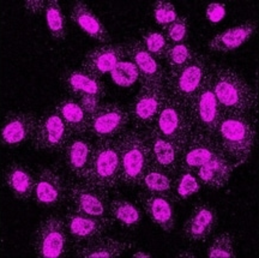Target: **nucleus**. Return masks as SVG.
<instances>
[{"label": "nucleus", "instance_id": "nucleus-1", "mask_svg": "<svg viewBox=\"0 0 259 258\" xmlns=\"http://www.w3.org/2000/svg\"><path fill=\"white\" fill-rule=\"evenodd\" d=\"M212 89L223 113L251 115L257 108V93L231 67L211 65Z\"/></svg>", "mask_w": 259, "mask_h": 258}, {"label": "nucleus", "instance_id": "nucleus-2", "mask_svg": "<svg viewBox=\"0 0 259 258\" xmlns=\"http://www.w3.org/2000/svg\"><path fill=\"white\" fill-rule=\"evenodd\" d=\"M219 147L236 166L251 156L255 143V127L251 115L223 113L215 135Z\"/></svg>", "mask_w": 259, "mask_h": 258}, {"label": "nucleus", "instance_id": "nucleus-3", "mask_svg": "<svg viewBox=\"0 0 259 258\" xmlns=\"http://www.w3.org/2000/svg\"><path fill=\"white\" fill-rule=\"evenodd\" d=\"M120 156V184L139 186L145 170L150 166V149L145 131L127 128L115 138Z\"/></svg>", "mask_w": 259, "mask_h": 258}, {"label": "nucleus", "instance_id": "nucleus-4", "mask_svg": "<svg viewBox=\"0 0 259 258\" xmlns=\"http://www.w3.org/2000/svg\"><path fill=\"white\" fill-rule=\"evenodd\" d=\"M82 182L112 191L120 185V156L115 140L94 142V150L89 166Z\"/></svg>", "mask_w": 259, "mask_h": 258}, {"label": "nucleus", "instance_id": "nucleus-5", "mask_svg": "<svg viewBox=\"0 0 259 258\" xmlns=\"http://www.w3.org/2000/svg\"><path fill=\"white\" fill-rule=\"evenodd\" d=\"M210 67L211 65L206 57L196 53L185 66L173 70L166 69L164 89L167 94L187 107L203 87Z\"/></svg>", "mask_w": 259, "mask_h": 258}, {"label": "nucleus", "instance_id": "nucleus-6", "mask_svg": "<svg viewBox=\"0 0 259 258\" xmlns=\"http://www.w3.org/2000/svg\"><path fill=\"white\" fill-rule=\"evenodd\" d=\"M186 109L192 125V134H200L215 138L216 128L223 111L212 89L211 67L198 94L194 96Z\"/></svg>", "mask_w": 259, "mask_h": 258}, {"label": "nucleus", "instance_id": "nucleus-7", "mask_svg": "<svg viewBox=\"0 0 259 258\" xmlns=\"http://www.w3.org/2000/svg\"><path fill=\"white\" fill-rule=\"evenodd\" d=\"M71 241L65 219L52 214L44 219L34 234L32 247L38 258H63L69 253Z\"/></svg>", "mask_w": 259, "mask_h": 258}, {"label": "nucleus", "instance_id": "nucleus-8", "mask_svg": "<svg viewBox=\"0 0 259 258\" xmlns=\"http://www.w3.org/2000/svg\"><path fill=\"white\" fill-rule=\"evenodd\" d=\"M149 130L171 141L181 149L192 136V125L186 107L168 94L153 126Z\"/></svg>", "mask_w": 259, "mask_h": 258}, {"label": "nucleus", "instance_id": "nucleus-9", "mask_svg": "<svg viewBox=\"0 0 259 258\" xmlns=\"http://www.w3.org/2000/svg\"><path fill=\"white\" fill-rule=\"evenodd\" d=\"M67 201L70 208L82 214L113 221L109 214V192L82 182L70 180L67 185Z\"/></svg>", "mask_w": 259, "mask_h": 258}, {"label": "nucleus", "instance_id": "nucleus-10", "mask_svg": "<svg viewBox=\"0 0 259 258\" xmlns=\"http://www.w3.org/2000/svg\"><path fill=\"white\" fill-rule=\"evenodd\" d=\"M130 115L127 108L116 102H106L89 117L88 135L95 141L115 140L127 130Z\"/></svg>", "mask_w": 259, "mask_h": 258}, {"label": "nucleus", "instance_id": "nucleus-11", "mask_svg": "<svg viewBox=\"0 0 259 258\" xmlns=\"http://www.w3.org/2000/svg\"><path fill=\"white\" fill-rule=\"evenodd\" d=\"M67 185L59 167H42L35 174L32 199L40 208H60L67 201Z\"/></svg>", "mask_w": 259, "mask_h": 258}, {"label": "nucleus", "instance_id": "nucleus-12", "mask_svg": "<svg viewBox=\"0 0 259 258\" xmlns=\"http://www.w3.org/2000/svg\"><path fill=\"white\" fill-rule=\"evenodd\" d=\"M166 99L164 87L141 85V90L127 108L130 122L134 125V128L148 131L153 126Z\"/></svg>", "mask_w": 259, "mask_h": 258}, {"label": "nucleus", "instance_id": "nucleus-13", "mask_svg": "<svg viewBox=\"0 0 259 258\" xmlns=\"http://www.w3.org/2000/svg\"><path fill=\"white\" fill-rule=\"evenodd\" d=\"M72 136V132L61 119L59 113L56 109H52L38 118L31 142L38 151L61 153Z\"/></svg>", "mask_w": 259, "mask_h": 258}, {"label": "nucleus", "instance_id": "nucleus-14", "mask_svg": "<svg viewBox=\"0 0 259 258\" xmlns=\"http://www.w3.org/2000/svg\"><path fill=\"white\" fill-rule=\"evenodd\" d=\"M64 219L72 247L95 239V238L102 237L114 225L113 221L102 220V219L82 214V212L73 210L71 208L67 209Z\"/></svg>", "mask_w": 259, "mask_h": 258}, {"label": "nucleus", "instance_id": "nucleus-15", "mask_svg": "<svg viewBox=\"0 0 259 258\" xmlns=\"http://www.w3.org/2000/svg\"><path fill=\"white\" fill-rule=\"evenodd\" d=\"M126 56L137 66L141 85L164 87L166 69L145 50L141 40H131L124 45Z\"/></svg>", "mask_w": 259, "mask_h": 258}, {"label": "nucleus", "instance_id": "nucleus-16", "mask_svg": "<svg viewBox=\"0 0 259 258\" xmlns=\"http://www.w3.org/2000/svg\"><path fill=\"white\" fill-rule=\"evenodd\" d=\"M218 226V211L210 203L199 202L193 205L184 225V237L190 243L205 241Z\"/></svg>", "mask_w": 259, "mask_h": 258}, {"label": "nucleus", "instance_id": "nucleus-17", "mask_svg": "<svg viewBox=\"0 0 259 258\" xmlns=\"http://www.w3.org/2000/svg\"><path fill=\"white\" fill-rule=\"evenodd\" d=\"M94 150V141L89 135L72 136L61 151L64 167L74 180H82L88 168Z\"/></svg>", "mask_w": 259, "mask_h": 258}, {"label": "nucleus", "instance_id": "nucleus-18", "mask_svg": "<svg viewBox=\"0 0 259 258\" xmlns=\"http://www.w3.org/2000/svg\"><path fill=\"white\" fill-rule=\"evenodd\" d=\"M150 149V164L164 172L176 176L180 168V159L183 149L176 143L160 136L153 130L145 131Z\"/></svg>", "mask_w": 259, "mask_h": 258}, {"label": "nucleus", "instance_id": "nucleus-19", "mask_svg": "<svg viewBox=\"0 0 259 258\" xmlns=\"http://www.w3.org/2000/svg\"><path fill=\"white\" fill-rule=\"evenodd\" d=\"M220 149L221 148L219 147L216 138L192 134L181 151L179 170H190L196 173L199 167L208 162Z\"/></svg>", "mask_w": 259, "mask_h": 258}, {"label": "nucleus", "instance_id": "nucleus-20", "mask_svg": "<svg viewBox=\"0 0 259 258\" xmlns=\"http://www.w3.org/2000/svg\"><path fill=\"white\" fill-rule=\"evenodd\" d=\"M138 202L149 219L162 231L170 233L174 230L176 227L174 201L169 196L141 191L138 193Z\"/></svg>", "mask_w": 259, "mask_h": 258}, {"label": "nucleus", "instance_id": "nucleus-21", "mask_svg": "<svg viewBox=\"0 0 259 258\" xmlns=\"http://www.w3.org/2000/svg\"><path fill=\"white\" fill-rule=\"evenodd\" d=\"M125 58L127 56L124 45H102L85 54L80 69L101 78L106 73H111L116 64Z\"/></svg>", "mask_w": 259, "mask_h": 258}, {"label": "nucleus", "instance_id": "nucleus-22", "mask_svg": "<svg viewBox=\"0 0 259 258\" xmlns=\"http://www.w3.org/2000/svg\"><path fill=\"white\" fill-rule=\"evenodd\" d=\"M235 164L220 149L208 162L199 167L196 176L205 188L220 190L228 184Z\"/></svg>", "mask_w": 259, "mask_h": 258}, {"label": "nucleus", "instance_id": "nucleus-23", "mask_svg": "<svg viewBox=\"0 0 259 258\" xmlns=\"http://www.w3.org/2000/svg\"><path fill=\"white\" fill-rule=\"evenodd\" d=\"M61 82L71 98L78 99L83 95H96L103 99L106 96V85L101 78L83 69L65 70L61 75Z\"/></svg>", "mask_w": 259, "mask_h": 258}, {"label": "nucleus", "instance_id": "nucleus-24", "mask_svg": "<svg viewBox=\"0 0 259 258\" xmlns=\"http://www.w3.org/2000/svg\"><path fill=\"white\" fill-rule=\"evenodd\" d=\"M37 120L38 118L35 113H15L6 119L2 128V141L10 147H17L25 143L34 136Z\"/></svg>", "mask_w": 259, "mask_h": 258}, {"label": "nucleus", "instance_id": "nucleus-25", "mask_svg": "<svg viewBox=\"0 0 259 258\" xmlns=\"http://www.w3.org/2000/svg\"><path fill=\"white\" fill-rule=\"evenodd\" d=\"M132 247L134 244L127 241H120L102 235L77 245L73 250L74 256L79 258H115L120 257Z\"/></svg>", "mask_w": 259, "mask_h": 258}, {"label": "nucleus", "instance_id": "nucleus-26", "mask_svg": "<svg viewBox=\"0 0 259 258\" xmlns=\"http://www.w3.org/2000/svg\"><path fill=\"white\" fill-rule=\"evenodd\" d=\"M257 28L258 23L255 21H246L236 27L227 29L209 41V51L215 53H229L247 42L255 34Z\"/></svg>", "mask_w": 259, "mask_h": 258}, {"label": "nucleus", "instance_id": "nucleus-27", "mask_svg": "<svg viewBox=\"0 0 259 258\" xmlns=\"http://www.w3.org/2000/svg\"><path fill=\"white\" fill-rule=\"evenodd\" d=\"M71 21L89 37L103 45L112 44V37L105 24L84 2L74 3L71 10Z\"/></svg>", "mask_w": 259, "mask_h": 258}, {"label": "nucleus", "instance_id": "nucleus-28", "mask_svg": "<svg viewBox=\"0 0 259 258\" xmlns=\"http://www.w3.org/2000/svg\"><path fill=\"white\" fill-rule=\"evenodd\" d=\"M54 109L59 113L61 119L72 132L73 136L88 135L89 115L84 112L78 100L67 96L61 99Z\"/></svg>", "mask_w": 259, "mask_h": 258}, {"label": "nucleus", "instance_id": "nucleus-29", "mask_svg": "<svg viewBox=\"0 0 259 258\" xmlns=\"http://www.w3.org/2000/svg\"><path fill=\"white\" fill-rule=\"evenodd\" d=\"M6 184L14 192L16 198L28 202L32 198L35 185V174L29 170L23 164L14 163L6 172Z\"/></svg>", "mask_w": 259, "mask_h": 258}, {"label": "nucleus", "instance_id": "nucleus-30", "mask_svg": "<svg viewBox=\"0 0 259 258\" xmlns=\"http://www.w3.org/2000/svg\"><path fill=\"white\" fill-rule=\"evenodd\" d=\"M109 214L114 224H119L127 230H136L141 225L143 214L134 203L124 198H114L109 203Z\"/></svg>", "mask_w": 259, "mask_h": 258}, {"label": "nucleus", "instance_id": "nucleus-31", "mask_svg": "<svg viewBox=\"0 0 259 258\" xmlns=\"http://www.w3.org/2000/svg\"><path fill=\"white\" fill-rule=\"evenodd\" d=\"M171 186H173V176L151 164L145 170L143 178L139 183L142 191L166 195L169 197L171 195Z\"/></svg>", "mask_w": 259, "mask_h": 258}, {"label": "nucleus", "instance_id": "nucleus-32", "mask_svg": "<svg viewBox=\"0 0 259 258\" xmlns=\"http://www.w3.org/2000/svg\"><path fill=\"white\" fill-rule=\"evenodd\" d=\"M45 18L52 38L57 42H63L67 36L66 18L58 0H48L45 8Z\"/></svg>", "mask_w": 259, "mask_h": 258}, {"label": "nucleus", "instance_id": "nucleus-33", "mask_svg": "<svg viewBox=\"0 0 259 258\" xmlns=\"http://www.w3.org/2000/svg\"><path fill=\"white\" fill-rule=\"evenodd\" d=\"M202 184L197 178L196 173L190 170H179L173 177V186H171L170 197L174 202L185 201L191 196L196 195L200 190Z\"/></svg>", "mask_w": 259, "mask_h": 258}, {"label": "nucleus", "instance_id": "nucleus-34", "mask_svg": "<svg viewBox=\"0 0 259 258\" xmlns=\"http://www.w3.org/2000/svg\"><path fill=\"white\" fill-rule=\"evenodd\" d=\"M142 38L141 42L143 44L149 53L154 56L158 60H164V56L166 52L169 47V42H168L167 37L162 31H156L153 29H145L142 30Z\"/></svg>", "mask_w": 259, "mask_h": 258}, {"label": "nucleus", "instance_id": "nucleus-35", "mask_svg": "<svg viewBox=\"0 0 259 258\" xmlns=\"http://www.w3.org/2000/svg\"><path fill=\"white\" fill-rule=\"evenodd\" d=\"M197 52H194L189 45L183 44H174L169 45L168 50L164 56V61L167 64V69H179V67L185 66L189 64L193 57L196 56Z\"/></svg>", "mask_w": 259, "mask_h": 258}, {"label": "nucleus", "instance_id": "nucleus-36", "mask_svg": "<svg viewBox=\"0 0 259 258\" xmlns=\"http://www.w3.org/2000/svg\"><path fill=\"white\" fill-rule=\"evenodd\" d=\"M111 78L116 85L128 88L139 80V71L131 60H121L112 70Z\"/></svg>", "mask_w": 259, "mask_h": 258}, {"label": "nucleus", "instance_id": "nucleus-37", "mask_svg": "<svg viewBox=\"0 0 259 258\" xmlns=\"http://www.w3.org/2000/svg\"><path fill=\"white\" fill-rule=\"evenodd\" d=\"M210 258H234V237L228 232L219 234L208 249Z\"/></svg>", "mask_w": 259, "mask_h": 258}, {"label": "nucleus", "instance_id": "nucleus-38", "mask_svg": "<svg viewBox=\"0 0 259 258\" xmlns=\"http://www.w3.org/2000/svg\"><path fill=\"white\" fill-rule=\"evenodd\" d=\"M153 16L155 22L162 27V29L173 23L179 17L176 6L166 0H158L155 3L153 6Z\"/></svg>", "mask_w": 259, "mask_h": 258}, {"label": "nucleus", "instance_id": "nucleus-39", "mask_svg": "<svg viewBox=\"0 0 259 258\" xmlns=\"http://www.w3.org/2000/svg\"><path fill=\"white\" fill-rule=\"evenodd\" d=\"M162 33L164 34L170 45L185 42L187 33H189V19L185 16H180L177 18V21L163 28Z\"/></svg>", "mask_w": 259, "mask_h": 258}, {"label": "nucleus", "instance_id": "nucleus-40", "mask_svg": "<svg viewBox=\"0 0 259 258\" xmlns=\"http://www.w3.org/2000/svg\"><path fill=\"white\" fill-rule=\"evenodd\" d=\"M77 100H78L79 105L82 106L84 112H85L89 117L94 114V113L97 111V108L102 105V98L96 95H83Z\"/></svg>", "mask_w": 259, "mask_h": 258}, {"label": "nucleus", "instance_id": "nucleus-41", "mask_svg": "<svg viewBox=\"0 0 259 258\" xmlns=\"http://www.w3.org/2000/svg\"><path fill=\"white\" fill-rule=\"evenodd\" d=\"M226 16V5L220 3H211L206 8V18L211 23H219Z\"/></svg>", "mask_w": 259, "mask_h": 258}, {"label": "nucleus", "instance_id": "nucleus-42", "mask_svg": "<svg viewBox=\"0 0 259 258\" xmlns=\"http://www.w3.org/2000/svg\"><path fill=\"white\" fill-rule=\"evenodd\" d=\"M46 3L47 2H42V0H29V2L25 3V8H27L31 14L36 15L40 14L42 11H45Z\"/></svg>", "mask_w": 259, "mask_h": 258}, {"label": "nucleus", "instance_id": "nucleus-43", "mask_svg": "<svg viewBox=\"0 0 259 258\" xmlns=\"http://www.w3.org/2000/svg\"><path fill=\"white\" fill-rule=\"evenodd\" d=\"M134 257H142V258H149L150 257V254L149 253H145V252H136L134 254Z\"/></svg>", "mask_w": 259, "mask_h": 258}]
</instances>
